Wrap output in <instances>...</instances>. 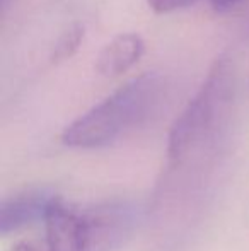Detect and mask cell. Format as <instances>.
<instances>
[{"label": "cell", "instance_id": "1", "mask_svg": "<svg viewBox=\"0 0 249 251\" xmlns=\"http://www.w3.org/2000/svg\"><path fill=\"white\" fill-rule=\"evenodd\" d=\"M234 100L232 62L220 55L169 130L166 166L150 207L164 241L188 231L205 207L229 149Z\"/></svg>", "mask_w": 249, "mask_h": 251}, {"label": "cell", "instance_id": "2", "mask_svg": "<svg viewBox=\"0 0 249 251\" xmlns=\"http://www.w3.org/2000/svg\"><path fill=\"white\" fill-rule=\"evenodd\" d=\"M164 77L145 72L73 120L62 133L72 149H99L118 142L157 115L164 98Z\"/></svg>", "mask_w": 249, "mask_h": 251}, {"label": "cell", "instance_id": "3", "mask_svg": "<svg viewBox=\"0 0 249 251\" xmlns=\"http://www.w3.org/2000/svg\"><path fill=\"white\" fill-rule=\"evenodd\" d=\"M45 251H92V231L87 212L58 199L45 219Z\"/></svg>", "mask_w": 249, "mask_h": 251}, {"label": "cell", "instance_id": "4", "mask_svg": "<svg viewBox=\"0 0 249 251\" xmlns=\"http://www.w3.org/2000/svg\"><path fill=\"white\" fill-rule=\"evenodd\" d=\"M58 199V195L46 192H26L5 199L0 205V232L7 234L34 222H45Z\"/></svg>", "mask_w": 249, "mask_h": 251}, {"label": "cell", "instance_id": "5", "mask_svg": "<svg viewBox=\"0 0 249 251\" xmlns=\"http://www.w3.org/2000/svg\"><path fill=\"white\" fill-rule=\"evenodd\" d=\"M143 53H145V43L140 34H118L101 48L96 58V69L101 75L108 79L120 77L140 62Z\"/></svg>", "mask_w": 249, "mask_h": 251}, {"label": "cell", "instance_id": "6", "mask_svg": "<svg viewBox=\"0 0 249 251\" xmlns=\"http://www.w3.org/2000/svg\"><path fill=\"white\" fill-rule=\"evenodd\" d=\"M84 33H86V31H84V26H80L79 23L67 27V29L60 34V38L57 40L53 50H51L50 62L53 63V65H57V63L65 62L67 58L75 55V51L79 50L80 43H82Z\"/></svg>", "mask_w": 249, "mask_h": 251}, {"label": "cell", "instance_id": "7", "mask_svg": "<svg viewBox=\"0 0 249 251\" xmlns=\"http://www.w3.org/2000/svg\"><path fill=\"white\" fill-rule=\"evenodd\" d=\"M150 9L157 14H171L195 3L196 0H147Z\"/></svg>", "mask_w": 249, "mask_h": 251}, {"label": "cell", "instance_id": "8", "mask_svg": "<svg viewBox=\"0 0 249 251\" xmlns=\"http://www.w3.org/2000/svg\"><path fill=\"white\" fill-rule=\"evenodd\" d=\"M241 2L244 0H210V5L213 7L215 12H229V10L236 9Z\"/></svg>", "mask_w": 249, "mask_h": 251}, {"label": "cell", "instance_id": "9", "mask_svg": "<svg viewBox=\"0 0 249 251\" xmlns=\"http://www.w3.org/2000/svg\"><path fill=\"white\" fill-rule=\"evenodd\" d=\"M2 2H3V5H5V3H7V0H2Z\"/></svg>", "mask_w": 249, "mask_h": 251}]
</instances>
